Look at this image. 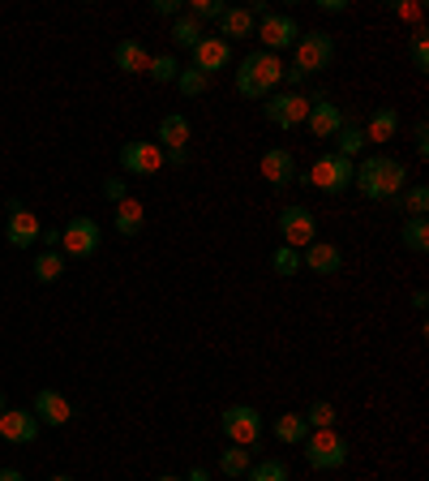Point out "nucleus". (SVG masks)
I'll list each match as a JSON object with an SVG mask.
<instances>
[{
  "instance_id": "7",
  "label": "nucleus",
  "mask_w": 429,
  "mask_h": 481,
  "mask_svg": "<svg viewBox=\"0 0 429 481\" xmlns=\"http://www.w3.org/2000/svg\"><path fill=\"white\" fill-rule=\"evenodd\" d=\"M254 39H262V52H271V57H279L284 48H297L300 39V22L292 14H267V17H257V27H254Z\"/></svg>"
},
{
  "instance_id": "3",
  "label": "nucleus",
  "mask_w": 429,
  "mask_h": 481,
  "mask_svg": "<svg viewBox=\"0 0 429 481\" xmlns=\"http://www.w3.org/2000/svg\"><path fill=\"white\" fill-rule=\"evenodd\" d=\"M232 73H236V91L245 100H267V95H275V86L284 82V60L257 48V52L241 57V65Z\"/></svg>"
},
{
  "instance_id": "26",
  "label": "nucleus",
  "mask_w": 429,
  "mask_h": 481,
  "mask_svg": "<svg viewBox=\"0 0 429 481\" xmlns=\"http://www.w3.org/2000/svg\"><path fill=\"white\" fill-rule=\"evenodd\" d=\"M330 142H335V155H343V159H357L361 151L370 146V142H365V134H361V125H352V121H343V129Z\"/></svg>"
},
{
  "instance_id": "42",
  "label": "nucleus",
  "mask_w": 429,
  "mask_h": 481,
  "mask_svg": "<svg viewBox=\"0 0 429 481\" xmlns=\"http://www.w3.org/2000/svg\"><path fill=\"white\" fill-rule=\"evenodd\" d=\"M189 159H194L189 155V146H181V151H163V168H185Z\"/></svg>"
},
{
  "instance_id": "31",
  "label": "nucleus",
  "mask_w": 429,
  "mask_h": 481,
  "mask_svg": "<svg viewBox=\"0 0 429 481\" xmlns=\"http://www.w3.org/2000/svg\"><path fill=\"white\" fill-rule=\"evenodd\" d=\"M292 477V473H288V465L284 460H254V465H249V473H245L241 481H288Z\"/></svg>"
},
{
  "instance_id": "15",
  "label": "nucleus",
  "mask_w": 429,
  "mask_h": 481,
  "mask_svg": "<svg viewBox=\"0 0 429 481\" xmlns=\"http://www.w3.org/2000/svg\"><path fill=\"white\" fill-rule=\"evenodd\" d=\"M194 69L206 73V78L232 69V43H224L219 35H202V43L194 48Z\"/></svg>"
},
{
  "instance_id": "34",
  "label": "nucleus",
  "mask_w": 429,
  "mask_h": 481,
  "mask_svg": "<svg viewBox=\"0 0 429 481\" xmlns=\"http://www.w3.org/2000/svg\"><path fill=\"white\" fill-rule=\"evenodd\" d=\"M176 73H181V60L168 57V52H159V57H151V65H146V78L151 82H176Z\"/></svg>"
},
{
  "instance_id": "2",
  "label": "nucleus",
  "mask_w": 429,
  "mask_h": 481,
  "mask_svg": "<svg viewBox=\"0 0 429 481\" xmlns=\"http://www.w3.org/2000/svg\"><path fill=\"white\" fill-rule=\"evenodd\" d=\"M335 65V35L330 30H300L297 48H292V65L284 69V82H305V78H318Z\"/></svg>"
},
{
  "instance_id": "1",
  "label": "nucleus",
  "mask_w": 429,
  "mask_h": 481,
  "mask_svg": "<svg viewBox=\"0 0 429 481\" xmlns=\"http://www.w3.org/2000/svg\"><path fill=\"white\" fill-rule=\"evenodd\" d=\"M352 189H361L370 202L395 207L400 194L408 189V168L391 155H370V159H361L357 172H352Z\"/></svg>"
},
{
  "instance_id": "13",
  "label": "nucleus",
  "mask_w": 429,
  "mask_h": 481,
  "mask_svg": "<svg viewBox=\"0 0 429 481\" xmlns=\"http://www.w3.org/2000/svg\"><path fill=\"white\" fill-rule=\"evenodd\" d=\"M257 168H262V181L271 185V189H288V185H297V176H300L297 155H292L288 146H271V151H262Z\"/></svg>"
},
{
  "instance_id": "24",
  "label": "nucleus",
  "mask_w": 429,
  "mask_h": 481,
  "mask_svg": "<svg viewBox=\"0 0 429 481\" xmlns=\"http://www.w3.org/2000/svg\"><path fill=\"white\" fill-rule=\"evenodd\" d=\"M271 430H275V439L288 443V447H300V443L309 439V425H305V417H300V412H279Z\"/></svg>"
},
{
  "instance_id": "43",
  "label": "nucleus",
  "mask_w": 429,
  "mask_h": 481,
  "mask_svg": "<svg viewBox=\"0 0 429 481\" xmlns=\"http://www.w3.org/2000/svg\"><path fill=\"white\" fill-rule=\"evenodd\" d=\"M322 14H348V0H318Z\"/></svg>"
},
{
  "instance_id": "39",
  "label": "nucleus",
  "mask_w": 429,
  "mask_h": 481,
  "mask_svg": "<svg viewBox=\"0 0 429 481\" xmlns=\"http://www.w3.org/2000/svg\"><path fill=\"white\" fill-rule=\"evenodd\" d=\"M151 14L155 17H181L185 14V0H151Z\"/></svg>"
},
{
  "instance_id": "11",
  "label": "nucleus",
  "mask_w": 429,
  "mask_h": 481,
  "mask_svg": "<svg viewBox=\"0 0 429 481\" xmlns=\"http://www.w3.org/2000/svg\"><path fill=\"white\" fill-rule=\"evenodd\" d=\"M5 207H9V224H5L9 245H14V250H30V245H39V237H43L39 215L30 211V207H22V198H9Z\"/></svg>"
},
{
  "instance_id": "8",
  "label": "nucleus",
  "mask_w": 429,
  "mask_h": 481,
  "mask_svg": "<svg viewBox=\"0 0 429 481\" xmlns=\"http://www.w3.org/2000/svg\"><path fill=\"white\" fill-rule=\"evenodd\" d=\"M262 116H267L275 129H297V125H305V116H309V95H300V91H275V95H267V103H262Z\"/></svg>"
},
{
  "instance_id": "47",
  "label": "nucleus",
  "mask_w": 429,
  "mask_h": 481,
  "mask_svg": "<svg viewBox=\"0 0 429 481\" xmlns=\"http://www.w3.org/2000/svg\"><path fill=\"white\" fill-rule=\"evenodd\" d=\"M155 481H185V477H176V473H163V477H155Z\"/></svg>"
},
{
  "instance_id": "20",
  "label": "nucleus",
  "mask_w": 429,
  "mask_h": 481,
  "mask_svg": "<svg viewBox=\"0 0 429 481\" xmlns=\"http://www.w3.org/2000/svg\"><path fill=\"white\" fill-rule=\"evenodd\" d=\"M254 27L257 17L249 14V9H224V17H219V39L224 43H241V39H254Z\"/></svg>"
},
{
  "instance_id": "14",
  "label": "nucleus",
  "mask_w": 429,
  "mask_h": 481,
  "mask_svg": "<svg viewBox=\"0 0 429 481\" xmlns=\"http://www.w3.org/2000/svg\"><path fill=\"white\" fill-rule=\"evenodd\" d=\"M343 108L340 103H330V95H322V100H309V116H305V125H309V134L322 142H330L335 134L343 129Z\"/></svg>"
},
{
  "instance_id": "46",
  "label": "nucleus",
  "mask_w": 429,
  "mask_h": 481,
  "mask_svg": "<svg viewBox=\"0 0 429 481\" xmlns=\"http://www.w3.org/2000/svg\"><path fill=\"white\" fill-rule=\"evenodd\" d=\"M0 481H26V477H22L17 468H0Z\"/></svg>"
},
{
  "instance_id": "6",
  "label": "nucleus",
  "mask_w": 429,
  "mask_h": 481,
  "mask_svg": "<svg viewBox=\"0 0 429 481\" xmlns=\"http://www.w3.org/2000/svg\"><path fill=\"white\" fill-rule=\"evenodd\" d=\"M300 447H305L309 468H318V473H330V468L348 465V439H343L340 430H309V439L300 443Z\"/></svg>"
},
{
  "instance_id": "35",
  "label": "nucleus",
  "mask_w": 429,
  "mask_h": 481,
  "mask_svg": "<svg viewBox=\"0 0 429 481\" xmlns=\"http://www.w3.org/2000/svg\"><path fill=\"white\" fill-rule=\"evenodd\" d=\"M271 271L275 275H300V250H292V245H275Z\"/></svg>"
},
{
  "instance_id": "37",
  "label": "nucleus",
  "mask_w": 429,
  "mask_h": 481,
  "mask_svg": "<svg viewBox=\"0 0 429 481\" xmlns=\"http://www.w3.org/2000/svg\"><path fill=\"white\" fill-rule=\"evenodd\" d=\"M408 52H413V69H416V73H429V35H425V27L413 30V43H408Z\"/></svg>"
},
{
  "instance_id": "30",
  "label": "nucleus",
  "mask_w": 429,
  "mask_h": 481,
  "mask_svg": "<svg viewBox=\"0 0 429 481\" xmlns=\"http://www.w3.org/2000/svg\"><path fill=\"white\" fill-rule=\"evenodd\" d=\"M400 240H403L408 254H425L429 250V219H403Z\"/></svg>"
},
{
  "instance_id": "27",
  "label": "nucleus",
  "mask_w": 429,
  "mask_h": 481,
  "mask_svg": "<svg viewBox=\"0 0 429 481\" xmlns=\"http://www.w3.org/2000/svg\"><path fill=\"white\" fill-rule=\"evenodd\" d=\"M202 35H206V30H202L198 17H189V14L172 17V43H176V48H189V52H194L202 43Z\"/></svg>"
},
{
  "instance_id": "5",
  "label": "nucleus",
  "mask_w": 429,
  "mask_h": 481,
  "mask_svg": "<svg viewBox=\"0 0 429 481\" xmlns=\"http://www.w3.org/2000/svg\"><path fill=\"white\" fill-rule=\"evenodd\" d=\"M352 172H357V159H343V155H335V151H327V155L314 159V168L305 172V185H318L322 194L340 198V194L352 189Z\"/></svg>"
},
{
  "instance_id": "40",
  "label": "nucleus",
  "mask_w": 429,
  "mask_h": 481,
  "mask_svg": "<svg viewBox=\"0 0 429 481\" xmlns=\"http://www.w3.org/2000/svg\"><path fill=\"white\" fill-rule=\"evenodd\" d=\"M413 146H416V155H421V159H429V125H425V121H416Z\"/></svg>"
},
{
  "instance_id": "10",
  "label": "nucleus",
  "mask_w": 429,
  "mask_h": 481,
  "mask_svg": "<svg viewBox=\"0 0 429 481\" xmlns=\"http://www.w3.org/2000/svg\"><path fill=\"white\" fill-rule=\"evenodd\" d=\"M120 168L129 172V176H155V172H163V146L151 138H133L120 146Z\"/></svg>"
},
{
  "instance_id": "32",
  "label": "nucleus",
  "mask_w": 429,
  "mask_h": 481,
  "mask_svg": "<svg viewBox=\"0 0 429 481\" xmlns=\"http://www.w3.org/2000/svg\"><path fill=\"white\" fill-rule=\"evenodd\" d=\"M300 417H305V425H309V430H335V417H340V412H335V404H330V400H314V404L300 412Z\"/></svg>"
},
{
  "instance_id": "19",
  "label": "nucleus",
  "mask_w": 429,
  "mask_h": 481,
  "mask_svg": "<svg viewBox=\"0 0 429 481\" xmlns=\"http://www.w3.org/2000/svg\"><path fill=\"white\" fill-rule=\"evenodd\" d=\"M361 134H365V142H373V146H386L391 138H400V112H395L391 103H378L370 112V125H361Z\"/></svg>"
},
{
  "instance_id": "16",
  "label": "nucleus",
  "mask_w": 429,
  "mask_h": 481,
  "mask_svg": "<svg viewBox=\"0 0 429 481\" xmlns=\"http://www.w3.org/2000/svg\"><path fill=\"white\" fill-rule=\"evenodd\" d=\"M39 430L43 425L35 422V412H26V409H5L0 412V439L14 443V447H30V443L39 439Z\"/></svg>"
},
{
  "instance_id": "28",
  "label": "nucleus",
  "mask_w": 429,
  "mask_h": 481,
  "mask_svg": "<svg viewBox=\"0 0 429 481\" xmlns=\"http://www.w3.org/2000/svg\"><path fill=\"white\" fill-rule=\"evenodd\" d=\"M391 211H403L408 219H425V211H429V189H425V185H408V189L400 194V202H395Z\"/></svg>"
},
{
  "instance_id": "29",
  "label": "nucleus",
  "mask_w": 429,
  "mask_h": 481,
  "mask_svg": "<svg viewBox=\"0 0 429 481\" xmlns=\"http://www.w3.org/2000/svg\"><path fill=\"white\" fill-rule=\"evenodd\" d=\"M60 275H65V254H60V250H39V254H35V280L57 283Z\"/></svg>"
},
{
  "instance_id": "25",
  "label": "nucleus",
  "mask_w": 429,
  "mask_h": 481,
  "mask_svg": "<svg viewBox=\"0 0 429 481\" xmlns=\"http://www.w3.org/2000/svg\"><path fill=\"white\" fill-rule=\"evenodd\" d=\"M249 465H254V452H249V447H224V455H219V473L228 481H241L245 473H249Z\"/></svg>"
},
{
  "instance_id": "38",
  "label": "nucleus",
  "mask_w": 429,
  "mask_h": 481,
  "mask_svg": "<svg viewBox=\"0 0 429 481\" xmlns=\"http://www.w3.org/2000/svg\"><path fill=\"white\" fill-rule=\"evenodd\" d=\"M103 198H108V202H125L129 198L125 176H108V181H103Z\"/></svg>"
},
{
  "instance_id": "48",
  "label": "nucleus",
  "mask_w": 429,
  "mask_h": 481,
  "mask_svg": "<svg viewBox=\"0 0 429 481\" xmlns=\"http://www.w3.org/2000/svg\"><path fill=\"white\" fill-rule=\"evenodd\" d=\"M47 481H73V477H69V473H57V477H47Z\"/></svg>"
},
{
  "instance_id": "12",
  "label": "nucleus",
  "mask_w": 429,
  "mask_h": 481,
  "mask_svg": "<svg viewBox=\"0 0 429 481\" xmlns=\"http://www.w3.org/2000/svg\"><path fill=\"white\" fill-rule=\"evenodd\" d=\"M279 237H284V245H292V250L314 245L318 240V215L309 211V207H284V211H279Z\"/></svg>"
},
{
  "instance_id": "41",
  "label": "nucleus",
  "mask_w": 429,
  "mask_h": 481,
  "mask_svg": "<svg viewBox=\"0 0 429 481\" xmlns=\"http://www.w3.org/2000/svg\"><path fill=\"white\" fill-rule=\"evenodd\" d=\"M391 9H395L403 22H416V27H421V14H425V9H421V5H413V0H403V5H391Z\"/></svg>"
},
{
  "instance_id": "9",
  "label": "nucleus",
  "mask_w": 429,
  "mask_h": 481,
  "mask_svg": "<svg viewBox=\"0 0 429 481\" xmlns=\"http://www.w3.org/2000/svg\"><path fill=\"white\" fill-rule=\"evenodd\" d=\"M99 224L90 219V215H73L69 224H65V232H60V254L65 258H95L99 254Z\"/></svg>"
},
{
  "instance_id": "4",
  "label": "nucleus",
  "mask_w": 429,
  "mask_h": 481,
  "mask_svg": "<svg viewBox=\"0 0 429 481\" xmlns=\"http://www.w3.org/2000/svg\"><path fill=\"white\" fill-rule=\"evenodd\" d=\"M219 430H224V439L232 447H249L254 452L262 434H267V422H262V412L254 404H228V409L219 412Z\"/></svg>"
},
{
  "instance_id": "21",
  "label": "nucleus",
  "mask_w": 429,
  "mask_h": 481,
  "mask_svg": "<svg viewBox=\"0 0 429 481\" xmlns=\"http://www.w3.org/2000/svg\"><path fill=\"white\" fill-rule=\"evenodd\" d=\"M112 60H116V69L120 73L138 78V73H146V65H151V52H146L138 39H120L116 43V52H112Z\"/></svg>"
},
{
  "instance_id": "22",
  "label": "nucleus",
  "mask_w": 429,
  "mask_h": 481,
  "mask_svg": "<svg viewBox=\"0 0 429 481\" xmlns=\"http://www.w3.org/2000/svg\"><path fill=\"white\" fill-rule=\"evenodd\" d=\"M159 146L163 151H181V146H189V116L181 112H168V116H159Z\"/></svg>"
},
{
  "instance_id": "36",
  "label": "nucleus",
  "mask_w": 429,
  "mask_h": 481,
  "mask_svg": "<svg viewBox=\"0 0 429 481\" xmlns=\"http://www.w3.org/2000/svg\"><path fill=\"white\" fill-rule=\"evenodd\" d=\"M224 0H185V14L189 17H198V22H219L224 17Z\"/></svg>"
},
{
  "instance_id": "23",
  "label": "nucleus",
  "mask_w": 429,
  "mask_h": 481,
  "mask_svg": "<svg viewBox=\"0 0 429 481\" xmlns=\"http://www.w3.org/2000/svg\"><path fill=\"white\" fill-rule=\"evenodd\" d=\"M116 232H120V237L125 240H133L138 237V232H142V224H146V207L138 198H125V202H116Z\"/></svg>"
},
{
  "instance_id": "33",
  "label": "nucleus",
  "mask_w": 429,
  "mask_h": 481,
  "mask_svg": "<svg viewBox=\"0 0 429 481\" xmlns=\"http://www.w3.org/2000/svg\"><path fill=\"white\" fill-rule=\"evenodd\" d=\"M206 86H211V78L206 73H198L194 65H181V73H176V91L185 95V100H198V95H206Z\"/></svg>"
},
{
  "instance_id": "49",
  "label": "nucleus",
  "mask_w": 429,
  "mask_h": 481,
  "mask_svg": "<svg viewBox=\"0 0 429 481\" xmlns=\"http://www.w3.org/2000/svg\"><path fill=\"white\" fill-rule=\"evenodd\" d=\"M5 409H9V404H5V396H0V412H5Z\"/></svg>"
},
{
  "instance_id": "18",
  "label": "nucleus",
  "mask_w": 429,
  "mask_h": 481,
  "mask_svg": "<svg viewBox=\"0 0 429 481\" xmlns=\"http://www.w3.org/2000/svg\"><path fill=\"white\" fill-rule=\"evenodd\" d=\"M300 267L314 271V275H340L343 271V250L335 240H314L300 250Z\"/></svg>"
},
{
  "instance_id": "45",
  "label": "nucleus",
  "mask_w": 429,
  "mask_h": 481,
  "mask_svg": "<svg viewBox=\"0 0 429 481\" xmlns=\"http://www.w3.org/2000/svg\"><path fill=\"white\" fill-rule=\"evenodd\" d=\"M185 481H211V468H202V465H194L185 473Z\"/></svg>"
},
{
  "instance_id": "17",
  "label": "nucleus",
  "mask_w": 429,
  "mask_h": 481,
  "mask_svg": "<svg viewBox=\"0 0 429 481\" xmlns=\"http://www.w3.org/2000/svg\"><path fill=\"white\" fill-rule=\"evenodd\" d=\"M30 412H35V422L39 425H52V430H60V425L73 422V404L60 396V391H52V387H43L39 396H35Z\"/></svg>"
},
{
  "instance_id": "44",
  "label": "nucleus",
  "mask_w": 429,
  "mask_h": 481,
  "mask_svg": "<svg viewBox=\"0 0 429 481\" xmlns=\"http://www.w3.org/2000/svg\"><path fill=\"white\" fill-rule=\"evenodd\" d=\"M43 245H47V250H60V228H47V232H43Z\"/></svg>"
}]
</instances>
